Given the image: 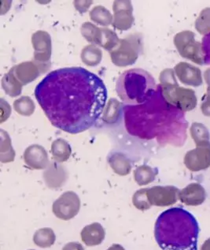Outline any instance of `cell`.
<instances>
[{
	"label": "cell",
	"instance_id": "1",
	"mask_svg": "<svg viewBox=\"0 0 210 250\" xmlns=\"http://www.w3.org/2000/svg\"><path fill=\"white\" fill-rule=\"evenodd\" d=\"M35 97L51 124L71 134L92 128L106 107L107 88L99 77L82 67H65L47 74Z\"/></svg>",
	"mask_w": 210,
	"mask_h": 250
},
{
	"label": "cell",
	"instance_id": "2",
	"mask_svg": "<svg viewBox=\"0 0 210 250\" xmlns=\"http://www.w3.org/2000/svg\"><path fill=\"white\" fill-rule=\"evenodd\" d=\"M199 231L195 217L182 208L165 210L154 225V238L162 250H198Z\"/></svg>",
	"mask_w": 210,
	"mask_h": 250
},
{
	"label": "cell",
	"instance_id": "3",
	"mask_svg": "<svg viewBox=\"0 0 210 250\" xmlns=\"http://www.w3.org/2000/svg\"><path fill=\"white\" fill-rule=\"evenodd\" d=\"M157 88L153 77L141 68L123 72L116 81V93L127 104H143L153 96Z\"/></svg>",
	"mask_w": 210,
	"mask_h": 250
},
{
	"label": "cell",
	"instance_id": "4",
	"mask_svg": "<svg viewBox=\"0 0 210 250\" xmlns=\"http://www.w3.org/2000/svg\"><path fill=\"white\" fill-rule=\"evenodd\" d=\"M160 82L161 94L170 104L183 112L195 108L197 105L195 92L191 88H183L179 85L173 70L166 69L161 72Z\"/></svg>",
	"mask_w": 210,
	"mask_h": 250
},
{
	"label": "cell",
	"instance_id": "5",
	"mask_svg": "<svg viewBox=\"0 0 210 250\" xmlns=\"http://www.w3.org/2000/svg\"><path fill=\"white\" fill-rule=\"evenodd\" d=\"M143 50V41L139 34H130L120 40L119 45L110 51V58L115 66H132L136 62Z\"/></svg>",
	"mask_w": 210,
	"mask_h": 250
},
{
	"label": "cell",
	"instance_id": "6",
	"mask_svg": "<svg viewBox=\"0 0 210 250\" xmlns=\"http://www.w3.org/2000/svg\"><path fill=\"white\" fill-rule=\"evenodd\" d=\"M195 34L191 31H183L174 37V44L180 56L198 65H205V56L200 42L196 41Z\"/></svg>",
	"mask_w": 210,
	"mask_h": 250
},
{
	"label": "cell",
	"instance_id": "7",
	"mask_svg": "<svg viewBox=\"0 0 210 250\" xmlns=\"http://www.w3.org/2000/svg\"><path fill=\"white\" fill-rule=\"evenodd\" d=\"M80 197L74 191H67L62 193L52 205V211L60 220H72L77 215L80 209Z\"/></svg>",
	"mask_w": 210,
	"mask_h": 250
},
{
	"label": "cell",
	"instance_id": "8",
	"mask_svg": "<svg viewBox=\"0 0 210 250\" xmlns=\"http://www.w3.org/2000/svg\"><path fill=\"white\" fill-rule=\"evenodd\" d=\"M51 64H42L36 61L24 62L10 69L17 80L24 86L34 82L41 74L46 73Z\"/></svg>",
	"mask_w": 210,
	"mask_h": 250
},
{
	"label": "cell",
	"instance_id": "9",
	"mask_svg": "<svg viewBox=\"0 0 210 250\" xmlns=\"http://www.w3.org/2000/svg\"><path fill=\"white\" fill-rule=\"evenodd\" d=\"M180 189L173 186L147 188V197L151 206L167 207L177 202Z\"/></svg>",
	"mask_w": 210,
	"mask_h": 250
},
{
	"label": "cell",
	"instance_id": "10",
	"mask_svg": "<svg viewBox=\"0 0 210 250\" xmlns=\"http://www.w3.org/2000/svg\"><path fill=\"white\" fill-rule=\"evenodd\" d=\"M114 21L112 25L120 31L129 30L132 28L135 19L133 17V7L129 0H116L113 5Z\"/></svg>",
	"mask_w": 210,
	"mask_h": 250
},
{
	"label": "cell",
	"instance_id": "11",
	"mask_svg": "<svg viewBox=\"0 0 210 250\" xmlns=\"http://www.w3.org/2000/svg\"><path fill=\"white\" fill-rule=\"evenodd\" d=\"M184 164L188 170L200 171L210 166V142L196 146V148L187 152Z\"/></svg>",
	"mask_w": 210,
	"mask_h": 250
},
{
	"label": "cell",
	"instance_id": "12",
	"mask_svg": "<svg viewBox=\"0 0 210 250\" xmlns=\"http://www.w3.org/2000/svg\"><path fill=\"white\" fill-rule=\"evenodd\" d=\"M34 48V61L42 64H51V38L45 31H37L32 36Z\"/></svg>",
	"mask_w": 210,
	"mask_h": 250
},
{
	"label": "cell",
	"instance_id": "13",
	"mask_svg": "<svg viewBox=\"0 0 210 250\" xmlns=\"http://www.w3.org/2000/svg\"><path fill=\"white\" fill-rule=\"evenodd\" d=\"M23 159L27 166L34 170H44L50 164L47 151L39 145L29 146L23 154Z\"/></svg>",
	"mask_w": 210,
	"mask_h": 250
},
{
	"label": "cell",
	"instance_id": "14",
	"mask_svg": "<svg viewBox=\"0 0 210 250\" xmlns=\"http://www.w3.org/2000/svg\"><path fill=\"white\" fill-rule=\"evenodd\" d=\"M174 70L179 80L183 84L198 87L203 83L200 69L192 66L190 63L180 62L175 66Z\"/></svg>",
	"mask_w": 210,
	"mask_h": 250
},
{
	"label": "cell",
	"instance_id": "15",
	"mask_svg": "<svg viewBox=\"0 0 210 250\" xmlns=\"http://www.w3.org/2000/svg\"><path fill=\"white\" fill-rule=\"evenodd\" d=\"M67 170L57 162H51L43 173V180L50 189H58L67 181Z\"/></svg>",
	"mask_w": 210,
	"mask_h": 250
},
{
	"label": "cell",
	"instance_id": "16",
	"mask_svg": "<svg viewBox=\"0 0 210 250\" xmlns=\"http://www.w3.org/2000/svg\"><path fill=\"white\" fill-rule=\"evenodd\" d=\"M179 199L188 206H198L206 199V192L198 183H191L180 190Z\"/></svg>",
	"mask_w": 210,
	"mask_h": 250
},
{
	"label": "cell",
	"instance_id": "17",
	"mask_svg": "<svg viewBox=\"0 0 210 250\" xmlns=\"http://www.w3.org/2000/svg\"><path fill=\"white\" fill-rule=\"evenodd\" d=\"M106 237L105 229L100 224L93 223L87 225L80 232L82 242L87 246H96L102 244Z\"/></svg>",
	"mask_w": 210,
	"mask_h": 250
},
{
	"label": "cell",
	"instance_id": "18",
	"mask_svg": "<svg viewBox=\"0 0 210 250\" xmlns=\"http://www.w3.org/2000/svg\"><path fill=\"white\" fill-rule=\"evenodd\" d=\"M110 167L114 172L120 176H126L130 174L133 168V164L130 159L122 152H113L107 159Z\"/></svg>",
	"mask_w": 210,
	"mask_h": 250
},
{
	"label": "cell",
	"instance_id": "19",
	"mask_svg": "<svg viewBox=\"0 0 210 250\" xmlns=\"http://www.w3.org/2000/svg\"><path fill=\"white\" fill-rule=\"evenodd\" d=\"M51 151L54 160L59 164L67 161L72 153L70 144L61 138L54 141L51 145Z\"/></svg>",
	"mask_w": 210,
	"mask_h": 250
},
{
	"label": "cell",
	"instance_id": "20",
	"mask_svg": "<svg viewBox=\"0 0 210 250\" xmlns=\"http://www.w3.org/2000/svg\"><path fill=\"white\" fill-rule=\"evenodd\" d=\"M123 111V104L116 99H110L102 113V120L108 124L118 122Z\"/></svg>",
	"mask_w": 210,
	"mask_h": 250
},
{
	"label": "cell",
	"instance_id": "21",
	"mask_svg": "<svg viewBox=\"0 0 210 250\" xmlns=\"http://www.w3.org/2000/svg\"><path fill=\"white\" fill-rule=\"evenodd\" d=\"M80 58L86 66L94 67L102 61V50L95 44L85 46L82 50Z\"/></svg>",
	"mask_w": 210,
	"mask_h": 250
},
{
	"label": "cell",
	"instance_id": "22",
	"mask_svg": "<svg viewBox=\"0 0 210 250\" xmlns=\"http://www.w3.org/2000/svg\"><path fill=\"white\" fill-rule=\"evenodd\" d=\"M0 160L3 164L13 162L15 158V151L11 145V139L8 133L3 129L0 130Z\"/></svg>",
	"mask_w": 210,
	"mask_h": 250
},
{
	"label": "cell",
	"instance_id": "23",
	"mask_svg": "<svg viewBox=\"0 0 210 250\" xmlns=\"http://www.w3.org/2000/svg\"><path fill=\"white\" fill-rule=\"evenodd\" d=\"M158 170L148 165H142L134 170V179L135 183L142 187L153 183L155 180Z\"/></svg>",
	"mask_w": 210,
	"mask_h": 250
},
{
	"label": "cell",
	"instance_id": "24",
	"mask_svg": "<svg viewBox=\"0 0 210 250\" xmlns=\"http://www.w3.org/2000/svg\"><path fill=\"white\" fill-rule=\"evenodd\" d=\"M56 235L50 228H41L35 232L33 235V242L39 248H50L55 244Z\"/></svg>",
	"mask_w": 210,
	"mask_h": 250
},
{
	"label": "cell",
	"instance_id": "25",
	"mask_svg": "<svg viewBox=\"0 0 210 250\" xmlns=\"http://www.w3.org/2000/svg\"><path fill=\"white\" fill-rule=\"evenodd\" d=\"M2 87L6 94L11 97H19L22 91V85L17 80L12 72L9 71L2 79Z\"/></svg>",
	"mask_w": 210,
	"mask_h": 250
},
{
	"label": "cell",
	"instance_id": "26",
	"mask_svg": "<svg viewBox=\"0 0 210 250\" xmlns=\"http://www.w3.org/2000/svg\"><path fill=\"white\" fill-rule=\"evenodd\" d=\"M90 18L93 22L102 25L109 26L112 25L114 16L106 7L102 6H96L90 11Z\"/></svg>",
	"mask_w": 210,
	"mask_h": 250
},
{
	"label": "cell",
	"instance_id": "27",
	"mask_svg": "<svg viewBox=\"0 0 210 250\" xmlns=\"http://www.w3.org/2000/svg\"><path fill=\"white\" fill-rule=\"evenodd\" d=\"M120 40L115 31L110 29H101L100 39L98 46L104 48L106 51H112L120 43Z\"/></svg>",
	"mask_w": 210,
	"mask_h": 250
},
{
	"label": "cell",
	"instance_id": "28",
	"mask_svg": "<svg viewBox=\"0 0 210 250\" xmlns=\"http://www.w3.org/2000/svg\"><path fill=\"white\" fill-rule=\"evenodd\" d=\"M190 132L191 138L195 142L196 146L210 142V132L202 123H193Z\"/></svg>",
	"mask_w": 210,
	"mask_h": 250
},
{
	"label": "cell",
	"instance_id": "29",
	"mask_svg": "<svg viewBox=\"0 0 210 250\" xmlns=\"http://www.w3.org/2000/svg\"><path fill=\"white\" fill-rule=\"evenodd\" d=\"M14 108L19 115L31 116L35 111V104L29 97H21L14 102Z\"/></svg>",
	"mask_w": 210,
	"mask_h": 250
},
{
	"label": "cell",
	"instance_id": "30",
	"mask_svg": "<svg viewBox=\"0 0 210 250\" xmlns=\"http://www.w3.org/2000/svg\"><path fill=\"white\" fill-rule=\"evenodd\" d=\"M80 32L88 42L98 45L101 36V29L91 22H85L81 25Z\"/></svg>",
	"mask_w": 210,
	"mask_h": 250
},
{
	"label": "cell",
	"instance_id": "31",
	"mask_svg": "<svg viewBox=\"0 0 210 250\" xmlns=\"http://www.w3.org/2000/svg\"><path fill=\"white\" fill-rule=\"evenodd\" d=\"M133 204L137 209L146 211L151 208V203L147 197V188L137 190L133 197Z\"/></svg>",
	"mask_w": 210,
	"mask_h": 250
},
{
	"label": "cell",
	"instance_id": "32",
	"mask_svg": "<svg viewBox=\"0 0 210 250\" xmlns=\"http://www.w3.org/2000/svg\"><path fill=\"white\" fill-rule=\"evenodd\" d=\"M195 28L201 34L210 33V8H206L200 13L196 20Z\"/></svg>",
	"mask_w": 210,
	"mask_h": 250
},
{
	"label": "cell",
	"instance_id": "33",
	"mask_svg": "<svg viewBox=\"0 0 210 250\" xmlns=\"http://www.w3.org/2000/svg\"><path fill=\"white\" fill-rule=\"evenodd\" d=\"M202 48L205 56V64L210 65V33L202 38Z\"/></svg>",
	"mask_w": 210,
	"mask_h": 250
},
{
	"label": "cell",
	"instance_id": "34",
	"mask_svg": "<svg viewBox=\"0 0 210 250\" xmlns=\"http://www.w3.org/2000/svg\"><path fill=\"white\" fill-rule=\"evenodd\" d=\"M201 110L203 115L210 117V86H208L207 92L204 97H202Z\"/></svg>",
	"mask_w": 210,
	"mask_h": 250
},
{
	"label": "cell",
	"instance_id": "35",
	"mask_svg": "<svg viewBox=\"0 0 210 250\" xmlns=\"http://www.w3.org/2000/svg\"><path fill=\"white\" fill-rule=\"evenodd\" d=\"M10 113H11V108L8 103L1 99V122L0 123H4L6 120L10 117Z\"/></svg>",
	"mask_w": 210,
	"mask_h": 250
},
{
	"label": "cell",
	"instance_id": "36",
	"mask_svg": "<svg viewBox=\"0 0 210 250\" xmlns=\"http://www.w3.org/2000/svg\"><path fill=\"white\" fill-rule=\"evenodd\" d=\"M80 4L78 3L77 1H75L74 2V6H75L76 8L77 9L78 11H80V13H84L87 11L89 7H90L91 5H92V2L91 1H79Z\"/></svg>",
	"mask_w": 210,
	"mask_h": 250
},
{
	"label": "cell",
	"instance_id": "37",
	"mask_svg": "<svg viewBox=\"0 0 210 250\" xmlns=\"http://www.w3.org/2000/svg\"><path fill=\"white\" fill-rule=\"evenodd\" d=\"M61 250H84V248L79 242H72L65 244Z\"/></svg>",
	"mask_w": 210,
	"mask_h": 250
},
{
	"label": "cell",
	"instance_id": "38",
	"mask_svg": "<svg viewBox=\"0 0 210 250\" xmlns=\"http://www.w3.org/2000/svg\"><path fill=\"white\" fill-rule=\"evenodd\" d=\"M107 250H125V249L122 246L119 244H114L110 246Z\"/></svg>",
	"mask_w": 210,
	"mask_h": 250
},
{
	"label": "cell",
	"instance_id": "39",
	"mask_svg": "<svg viewBox=\"0 0 210 250\" xmlns=\"http://www.w3.org/2000/svg\"><path fill=\"white\" fill-rule=\"evenodd\" d=\"M204 78L206 83H207L209 86H210V69H208V70L205 72Z\"/></svg>",
	"mask_w": 210,
	"mask_h": 250
},
{
	"label": "cell",
	"instance_id": "40",
	"mask_svg": "<svg viewBox=\"0 0 210 250\" xmlns=\"http://www.w3.org/2000/svg\"><path fill=\"white\" fill-rule=\"evenodd\" d=\"M201 250H210V238H208L204 242V244L202 245Z\"/></svg>",
	"mask_w": 210,
	"mask_h": 250
},
{
	"label": "cell",
	"instance_id": "41",
	"mask_svg": "<svg viewBox=\"0 0 210 250\" xmlns=\"http://www.w3.org/2000/svg\"></svg>",
	"mask_w": 210,
	"mask_h": 250
}]
</instances>
